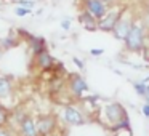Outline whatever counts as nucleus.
Masks as SVG:
<instances>
[{
	"mask_svg": "<svg viewBox=\"0 0 149 136\" xmlns=\"http://www.w3.org/2000/svg\"><path fill=\"white\" fill-rule=\"evenodd\" d=\"M103 53H104L103 48H91V50H90V55H91V56H101Z\"/></svg>",
	"mask_w": 149,
	"mask_h": 136,
	"instance_id": "obj_21",
	"label": "nucleus"
},
{
	"mask_svg": "<svg viewBox=\"0 0 149 136\" xmlns=\"http://www.w3.org/2000/svg\"><path fill=\"white\" fill-rule=\"evenodd\" d=\"M103 114L106 117L107 123H109V128L114 130V131H122V130H127L130 131V119L128 114H127L125 107L120 103L114 101V103H109L103 107Z\"/></svg>",
	"mask_w": 149,
	"mask_h": 136,
	"instance_id": "obj_1",
	"label": "nucleus"
},
{
	"mask_svg": "<svg viewBox=\"0 0 149 136\" xmlns=\"http://www.w3.org/2000/svg\"><path fill=\"white\" fill-rule=\"evenodd\" d=\"M0 136H15V135H13V131H11V130L7 128V126L0 125Z\"/></svg>",
	"mask_w": 149,
	"mask_h": 136,
	"instance_id": "obj_17",
	"label": "nucleus"
},
{
	"mask_svg": "<svg viewBox=\"0 0 149 136\" xmlns=\"http://www.w3.org/2000/svg\"><path fill=\"white\" fill-rule=\"evenodd\" d=\"M72 61L75 62V66H77L79 69H84V67H85V66H84V61H80V59H79V58H74V59H72Z\"/></svg>",
	"mask_w": 149,
	"mask_h": 136,
	"instance_id": "obj_23",
	"label": "nucleus"
},
{
	"mask_svg": "<svg viewBox=\"0 0 149 136\" xmlns=\"http://www.w3.org/2000/svg\"><path fill=\"white\" fill-rule=\"evenodd\" d=\"M7 119H8L7 112H5V109H3V107L0 106V125H3V123L7 122Z\"/></svg>",
	"mask_w": 149,
	"mask_h": 136,
	"instance_id": "obj_19",
	"label": "nucleus"
},
{
	"mask_svg": "<svg viewBox=\"0 0 149 136\" xmlns=\"http://www.w3.org/2000/svg\"><path fill=\"white\" fill-rule=\"evenodd\" d=\"M133 23H135V21H133L132 18L127 16V15H123V16L120 18V21L116 24V27H114V31L111 34H112L117 40H122V42H123L125 37L128 35V32H130V29H132Z\"/></svg>",
	"mask_w": 149,
	"mask_h": 136,
	"instance_id": "obj_8",
	"label": "nucleus"
},
{
	"mask_svg": "<svg viewBox=\"0 0 149 136\" xmlns=\"http://www.w3.org/2000/svg\"><path fill=\"white\" fill-rule=\"evenodd\" d=\"M40 136H50L56 128V117L53 114H42L36 120Z\"/></svg>",
	"mask_w": 149,
	"mask_h": 136,
	"instance_id": "obj_6",
	"label": "nucleus"
},
{
	"mask_svg": "<svg viewBox=\"0 0 149 136\" xmlns=\"http://www.w3.org/2000/svg\"><path fill=\"white\" fill-rule=\"evenodd\" d=\"M0 56H2V51H0Z\"/></svg>",
	"mask_w": 149,
	"mask_h": 136,
	"instance_id": "obj_26",
	"label": "nucleus"
},
{
	"mask_svg": "<svg viewBox=\"0 0 149 136\" xmlns=\"http://www.w3.org/2000/svg\"><path fill=\"white\" fill-rule=\"evenodd\" d=\"M18 3H19L21 7H26V8H32L34 5H36V2H31V0H19Z\"/></svg>",
	"mask_w": 149,
	"mask_h": 136,
	"instance_id": "obj_20",
	"label": "nucleus"
},
{
	"mask_svg": "<svg viewBox=\"0 0 149 136\" xmlns=\"http://www.w3.org/2000/svg\"><path fill=\"white\" fill-rule=\"evenodd\" d=\"M11 82L7 77H0V98H8L11 94Z\"/></svg>",
	"mask_w": 149,
	"mask_h": 136,
	"instance_id": "obj_13",
	"label": "nucleus"
},
{
	"mask_svg": "<svg viewBox=\"0 0 149 136\" xmlns=\"http://www.w3.org/2000/svg\"><path fill=\"white\" fill-rule=\"evenodd\" d=\"M79 23H80V26H84L87 31H96L100 21H98L95 16H91L87 10H84L80 15H79Z\"/></svg>",
	"mask_w": 149,
	"mask_h": 136,
	"instance_id": "obj_11",
	"label": "nucleus"
},
{
	"mask_svg": "<svg viewBox=\"0 0 149 136\" xmlns=\"http://www.w3.org/2000/svg\"><path fill=\"white\" fill-rule=\"evenodd\" d=\"M36 64H37V67H40L42 71H47V69H52L53 67L55 59H53V56L50 55L48 50H45V51L36 55Z\"/></svg>",
	"mask_w": 149,
	"mask_h": 136,
	"instance_id": "obj_10",
	"label": "nucleus"
},
{
	"mask_svg": "<svg viewBox=\"0 0 149 136\" xmlns=\"http://www.w3.org/2000/svg\"><path fill=\"white\" fill-rule=\"evenodd\" d=\"M148 50H149V35H148Z\"/></svg>",
	"mask_w": 149,
	"mask_h": 136,
	"instance_id": "obj_25",
	"label": "nucleus"
},
{
	"mask_svg": "<svg viewBox=\"0 0 149 136\" xmlns=\"http://www.w3.org/2000/svg\"><path fill=\"white\" fill-rule=\"evenodd\" d=\"M125 10L127 8H120V10H111L103 19L98 23V29L103 31V32H112L116 24L120 21V18L125 15Z\"/></svg>",
	"mask_w": 149,
	"mask_h": 136,
	"instance_id": "obj_5",
	"label": "nucleus"
},
{
	"mask_svg": "<svg viewBox=\"0 0 149 136\" xmlns=\"http://www.w3.org/2000/svg\"><path fill=\"white\" fill-rule=\"evenodd\" d=\"M133 90L136 91V94H138V96H141L143 99H144V98H146V91H148V83H146V82H143V80L133 82Z\"/></svg>",
	"mask_w": 149,
	"mask_h": 136,
	"instance_id": "obj_14",
	"label": "nucleus"
},
{
	"mask_svg": "<svg viewBox=\"0 0 149 136\" xmlns=\"http://www.w3.org/2000/svg\"><path fill=\"white\" fill-rule=\"evenodd\" d=\"M18 43H19V40H18V37H15V35H7L5 39H2V46H3L5 50L15 48Z\"/></svg>",
	"mask_w": 149,
	"mask_h": 136,
	"instance_id": "obj_15",
	"label": "nucleus"
},
{
	"mask_svg": "<svg viewBox=\"0 0 149 136\" xmlns=\"http://www.w3.org/2000/svg\"><path fill=\"white\" fill-rule=\"evenodd\" d=\"M84 10H87L98 21H101L109 13V7H107L106 0H84Z\"/></svg>",
	"mask_w": 149,
	"mask_h": 136,
	"instance_id": "obj_4",
	"label": "nucleus"
},
{
	"mask_svg": "<svg viewBox=\"0 0 149 136\" xmlns=\"http://www.w3.org/2000/svg\"><path fill=\"white\" fill-rule=\"evenodd\" d=\"M27 42H29V46H31V50H32L34 56L47 50V42H45V39H43V37L27 35Z\"/></svg>",
	"mask_w": 149,
	"mask_h": 136,
	"instance_id": "obj_12",
	"label": "nucleus"
},
{
	"mask_svg": "<svg viewBox=\"0 0 149 136\" xmlns=\"http://www.w3.org/2000/svg\"><path fill=\"white\" fill-rule=\"evenodd\" d=\"M71 19H69V18H64V19H63L61 21V29L63 31H69V29H71Z\"/></svg>",
	"mask_w": 149,
	"mask_h": 136,
	"instance_id": "obj_18",
	"label": "nucleus"
},
{
	"mask_svg": "<svg viewBox=\"0 0 149 136\" xmlns=\"http://www.w3.org/2000/svg\"><path fill=\"white\" fill-rule=\"evenodd\" d=\"M125 50L130 53H141L146 46V31L144 26L139 23H133L128 35L123 40Z\"/></svg>",
	"mask_w": 149,
	"mask_h": 136,
	"instance_id": "obj_2",
	"label": "nucleus"
},
{
	"mask_svg": "<svg viewBox=\"0 0 149 136\" xmlns=\"http://www.w3.org/2000/svg\"><path fill=\"white\" fill-rule=\"evenodd\" d=\"M146 103H149V83H148V91H146V98H144Z\"/></svg>",
	"mask_w": 149,
	"mask_h": 136,
	"instance_id": "obj_24",
	"label": "nucleus"
},
{
	"mask_svg": "<svg viewBox=\"0 0 149 136\" xmlns=\"http://www.w3.org/2000/svg\"><path fill=\"white\" fill-rule=\"evenodd\" d=\"M19 131H21V136H40L36 120L31 115H26L19 122Z\"/></svg>",
	"mask_w": 149,
	"mask_h": 136,
	"instance_id": "obj_9",
	"label": "nucleus"
},
{
	"mask_svg": "<svg viewBox=\"0 0 149 136\" xmlns=\"http://www.w3.org/2000/svg\"><path fill=\"white\" fill-rule=\"evenodd\" d=\"M63 119H64V122L71 126H80V125H85V123H87L85 114L82 112L79 107L72 106V104L64 106V109H63Z\"/></svg>",
	"mask_w": 149,
	"mask_h": 136,
	"instance_id": "obj_3",
	"label": "nucleus"
},
{
	"mask_svg": "<svg viewBox=\"0 0 149 136\" xmlns=\"http://www.w3.org/2000/svg\"><path fill=\"white\" fill-rule=\"evenodd\" d=\"M68 87H69V91H71L75 98H82L84 93L88 91V83L80 74H71L69 75Z\"/></svg>",
	"mask_w": 149,
	"mask_h": 136,
	"instance_id": "obj_7",
	"label": "nucleus"
},
{
	"mask_svg": "<svg viewBox=\"0 0 149 136\" xmlns=\"http://www.w3.org/2000/svg\"><path fill=\"white\" fill-rule=\"evenodd\" d=\"M143 114H144V117H149V103L143 104Z\"/></svg>",
	"mask_w": 149,
	"mask_h": 136,
	"instance_id": "obj_22",
	"label": "nucleus"
},
{
	"mask_svg": "<svg viewBox=\"0 0 149 136\" xmlns=\"http://www.w3.org/2000/svg\"><path fill=\"white\" fill-rule=\"evenodd\" d=\"M29 13H31V8L21 7V5H18V7L15 8V15H16V16H19V18H24V16H27Z\"/></svg>",
	"mask_w": 149,
	"mask_h": 136,
	"instance_id": "obj_16",
	"label": "nucleus"
}]
</instances>
